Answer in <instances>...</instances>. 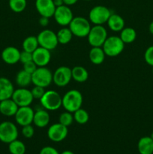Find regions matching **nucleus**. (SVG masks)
Masks as SVG:
<instances>
[{"instance_id": "nucleus-1", "label": "nucleus", "mask_w": 153, "mask_h": 154, "mask_svg": "<svg viewBox=\"0 0 153 154\" xmlns=\"http://www.w3.org/2000/svg\"><path fill=\"white\" fill-rule=\"evenodd\" d=\"M82 95L80 92L76 90H70L62 97V106L67 111L74 113L82 107Z\"/></svg>"}, {"instance_id": "nucleus-2", "label": "nucleus", "mask_w": 153, "mask_h": 154, "mask_svg": "<svg viewBox=\"0 0 153 154\" xmlns=\"http://www.w3.org/2000/svg\"><path fill=\"white\" fill-rule=\"evenodd\" d=\"M40 102L44 109L46 111H56L62 106V97L55 90H47L40 99Z\"/></svg>"}, {"instance_id": "nucleus-3", "label": "nucleus", "mask_w": 153, "mask_h": 154, "mask_svg": "<svg viewBox=\"0 0 153 154\" xmlns=\"http://www.w3.org/2000/svg\"><path fill=\"white\" fill-rule=\"evenodd\" d=\"M68 26L73 35L78 38L87 37L91 29L89 21L80 16L74 17Z\"/></svg>"}, {"instance_id": "nucleus-4", "label": "nucleus", "mask_w": 153, "mask_h": 154, "mask_svg": "<svg viewBox=\"0 0 153 154\" xmlns=\"http://www.w3.org/2000/svg\"><path fill=\"white\" fill-rule=\"evenodd\" d=\"M102 48L106 56L114 57L122 52L124 48V43L118 36H110L106 38Z\"/></svg>"}, {"instance_id": "nucleus-5", "label": "nucleus", "mask_w": 153, "mask_h": 154, "mask_svg": "<svg viewBox=\"0 0 153 154\" xmlns=\"http://www.w3.org/2000/svg\"><path fill=\"white\" fill-rule=\"evenodd\" d=\"M52 82V73L49 69L45 67H38L32 74V83L34 86L46 87H49Z\"/></svg>"}, {"instance_id": "nucleus-6", "label": "nucleus", "mask_w": 153, "mask_h": 154, "mask_svg": "<svg viewBox=\"0 0 153 154\" xmlns=\"http://www.w3.org/2000/svg\"><path fill=\"white\" fill-rule=\"evenodd\" d=\"M87 38L92 47H102L107 38V32L103 25H94L91 27Z\"/></svg>"}, {"instance_id": "nucleus-7", "label": "nucleus", "mask_w": 153, "mask_h": 154, "mask_svg": "<svg viewBox=\"0 0 153 154\" xmlns=\"http://www.w3.org/2000/svg\"><path fill=\"white\" fill-rule=\"evenodd\" d=\"M111 14L110 10L106 6L96 5L89 11L88 18L90 22L94 25H103L107 22Z\"/></svg>"}, {"instance_id": "nucleus-8", "label": "nucleus", "mask_w": 153, "mask_h": 154, "mask_svg": "<svg viewBox=\"0 0 153 154\" xmlns=\"http://www.w3.org/2000/svg\"><path fill=\"white\" fill-rule=\"evenodd\" d=\"M18 135V129L14 123L4 121L0 123V141L9 144L17 139Z\"/></svg>"}, {"instance_id": "nucleus-9", "label": "nucleus", "mask_w": 153, "mask_h": 154, "mask_svg": "<svg viewBox=\"0 0 153 154\" xmlns=\"http://www.w3.org/2000/svg\"><path fill=\"white\" fill-rule=\"evenodd\" d=\"M39 46L52 51L58 46V38L56 33L50 29H44L40 32L37 36Z\"/></svg>"}, {"instance_id": "nucleus-10", "label": "nucleus", "mask_w": 153, "mask_h": 154, "mask_svg": "<svg viewBox=\"0 0 153 154\" xmlns=\"http://www.w3.org/2000/svg\"><path fill=\"white\" fill-rule=\"evenodd\" d=\"M71 79V69L67 66H60L52 75V82L59 87L67 86Z\"/></svg>"}, {"instance_id": "nucleus-11", "label": "nucleus", "mask_w": 153, "mask_h": 154, "mask_svg": "<svg viewBox=\"0 0 153 154\" xmlns=\"http://www.w3.org/2000/svg\"><path fill=\"white\" fill-rule=\"evenodd\" d=\"M11 99L14 101L18 107L30 106L34 100L31 90L23 87H20L19 89L14 90Z\"/></svg>"}, {"instance_id": "nucleus-12", "label": "nucleus", "mask_w": 153, "mask_h": 154, "mask_svg": "<svg viewBox=\"0 0 153 154\" xmlns=\"http://www.w3.org/2000/svg\"><path fill=\"white\" fill-rule=\"evenodd\" d=\"M53 17L56 22L62 26L69 25L74 18L73 12L69 6L65 5L56 8Z\"/></svg>"}, {"instance_id": "nucleus-13", "label": "nucleus", "mask_w": 153, "mask_h": 154, "mask_svg": "<svg viewBox=\"0 0 153 154\" xmlns=\"http://www.w3.org/2000/svg\"><path fill=\"white\" fill-rule=\"evenodd\" d=\"M68 134L67 126L59 123L51 125L47 130V136L53 142H61L64 140Z\"/></svg>"}, {"instance_id": "nucleus-14", "label": "nucleus", "mask_w": 153, "mask_h": 154, "mask_svg": "<svg viewBox=\"0 0 153 154\" xmlns=\"http://www.w3.org/2000/svg\"><path fill=\"white\" fill-rule=\"evenodd\" d=\"M34 111L30 106L19 107L14 115L16 123L21 126L32 124L33 123Z\"/></svg>"}, {"instance_id": "nucleus-15", "label": "nucleus", "mask_w": 153, "mask_h": 154, "mask_svg": "<svg viewBox=\"0 0 153 154\" xmlns=\"http://www.w3.org/2000/svg\"><path fill=\"white\" fill-rule=\"evenodd\" d=\"M51 60L50 51L39 46L32 53V60L38 67H45Z\"/></svg>"}, {"instance_id": "nucleus-16", "label": "nucleus", "mask_w": 153, "mask_h": 154, "mask_svg": "<svg viewBox=\"0 0 153 154\" xmlns=\"http://www.w3.org/2000/svg\"><path fill=\"white\" fill-rule=\"evenodd\" d=\"M35 8L40 16L48 18L53 17L56 10L53 0H36Z\"/></svg>"}, {"instance_id": "nucleus-17", "label": "nucleus", "mask_w": 153, "mask_h": 154, "mask_svg": "<svg viewBox=\"0 0 153 154\" xmlns=\"http://www.w3.org/2000/svg\"><path fill=\"white\" fill-rule=\"evenodd\" d=\"M20 51L16 48L9 46L4 48L1 54L3 61L8 65H14L20 62Z\"/></svg>"}, {"instance_id": "nucleus-18", "label": "nucleus", "mask_w": 153, "mask_h": 154, "mask_svg": "<svg viewBox=\"0 0 153 154\" xmlns=\"http://www.w3.org/2000/svg\"><path fill=\"white\" fill-rule=\"evenodd\" d=\"M14 87L11 81L7 78H0V101L10 99L12 97Z\"/></svg>"}, {"instance_id": "nucleus-19", "label": "nucleus", "mask_w": 153, "mask_h": 154, "mask_svg": "<svg viewBox=\"0 0 153 154\" xmlns=\"http://www.w3.org/2000/svg\"><path fill=\"white\" fill-rule=\"evenodd\" d=\"M18 108H19L18 105L15 103L11 98L0 101V113L2 115L6 117L14 116Z\"/></svg>"}, {"instance_id": "nucleus-20", "label": "nucleus", "mask_w": 153, "mask_h": 154, "mask_svg": "<svg viewBox=\"0 0 153 154\" xmlns=\"http://www.w3.org/2000/svg\"><path fill=\"white\" fill-rule=\"evenodd\" d=\"M50 117L49 113L45 109L38 110L34 112L33 123L38 128H44L49 124Z\"/></svg>"}, {"instance_id": "nucleus-21", "label": "nucleus", "mask_w": 153, "mask_h": 154, "mask_svg": "<svg viewBox=\"0 0 153 154\" xmlns=\"http://www.w3.org/2000/svg\"><path fill=\"white\" fill-rule=\"evenodd\" d=\"M106 23L108 27L113 32H121L124 28V20L117 14H111Z\"/></svg>"}, {"instance_id": "nucleus-22", "label": "nucleus", "mask_w": 153, "mask_h": 154, "mask_svg": "<svg viewBox=\"0 0 153 154\" xmlns=\"http://www.w3.org/2000/svg\"><path fill=\"white\" fill-rule=\"evenodd\" d=\"M105 54L101 47H92L88 53V57L92 63L94 65H100L104 61Z\"/></svg>"}, {"instance_id": "nucleus-23", "label": "nucleus", "mask_w": 153, "mask_h": 154, "mask_svg": "<svg viewBox=\"0 0 153 154\" xmlns=\"http://www.w3.org/2000/svg\"><path fill=\"white\" fill-rule=\"evenodd\" d=\"M137 149L140 154H152L153 140L150 136L142 137L137 143Z\"/></svg>"}, {"instance_id": "nucleus-24", "label": "nucleus", "mask_w": 153, "mask_h": 154, "mask_svg": "<svg viewBox=\"0 0 153 154\" xmlns=\"http://www.w3.org/2000/svg\"><path fill=\"white\" fill-rule=\"evenodd\" d=\"M72 78L78 83H83L88 78V72L86 69L81 66H74L71 69Z\"/></svg>"}, {"instance_id": "nucleus-25", "label": "nucleus", "mask_w": 153, "mask_h": 154, "mask_svg": "<svg viewBox=\"0 0 153 154\" xmlns=\"http://www.w3.org/2000/svg\"><path fill=\"white\" fill-rule=\"evenodd\" d=\"M15 81H16V84L20 87L26 88V87L29 86L30 84H32V75L22 69L17 72Z\"/></svg>"}, {"instance_id": "nucleus-26", "label": "nucleus", "mask_w": 153, "mask_h": 154, "mask_svg": "<svg viewBox=\"0 0 153 154\" xmlns=\"http://www.w3.org/2000/svg\"><path fill=\"white\" fill-rule=\"evenodd\" d=\"M120 38L125 44H130L135 41L136 38V32L134 29L131 27H124L120 33Z\"/></svg>"}, {"instance_id": "nucleus-27", "label": "nucleus", "mask_w": 153, "mask_h": 154, "mask_svg": "<svg viewBox=\"0 0 153 154\" xmlns=\"http://www.w3.org/2000/svg\"><path fill=\"white\" fill-rule=\"evenodd\" d=\"M39 47L38 41L35 36H28L22 42V49L23 51L33 53Z\"/></svg>"}, {"instance_id": "nucleus-28", "label": "nucleus", "mask_w": 153, "mask_h": 154, "mask_svg": "<svg viewBox=\"0 0 153 154\" xmlns=\"http://www.w3.org/2000/svg\"><path fill=\"white\" fill-rule=\"evenodd\" d=\"M56 35L58 43L61 44V45L68 44L71 41L72 37H73V34H72L70 29L66 28V27L58 30V32L56 33Z\"/></svg>"}, {"instance_id": "nucleus-29", "label": "nucleus", "mask_w": 153, "mask_h": 154, "mask_svg": "<svg viewBox=\"0 0 153 154\" xmlns=\"http://www.w3.org/2000/svg\"><path fill=\"white\" fill-rule=\"evenodd\" d=\"M8 150L10 154H25L26 145L20 140H14L8 144Z\"/></svg>"}, {"instance_id": "nucleus-30", "label": "nucleus", "mask_w": 153, "mask_h": 154, "mask_svg": "<svg viewBox=\"0 0 153 154\" xmlns=\"http://www.w3.org/2000/svg\"><path fill=\"white\" fill-rule=\"evenodd\" d=\"M74 120L79 124L82 125L86 123L89 120V115L88 113L86 110L82 108H79L76 111L74 112Z\"/></svg>"}, {"instance_id": "nucleus-31", "label": "nucleus", "mask_w": 153, "mask_h": 154, "mask_svg": "<svg viewBox=\"0 0 153 154\" xmlns=\"http://www.w3.org/2000/svg\"><path fill=\"white\" fill-rule=\"evenodd\" d=\"M9 7L15 13H21L26 8V0H8Z\"/></svg>"}, {"instance_id": "nucleus-32", "label": "nucleus", "mask_w": 153, "mask_h": 154, "mask_svg": "<svg viewBox=\"0 0 153 154\" xmlns=\"http://www.w3.org/2000/svg\"><path fill=\"white\" fill-rule=\"evenodd\" d=\"M74 120L73 114L67 111L62 113L58 117V123L67 126V127L70 126L73 123Z\"/></svg>"}, {"instance_id": "nucleus-33", "label": "nucleus", "mask_w": 153, "mask_h": 154, "mask_svg": "<svg viewBox=\"0 0 153 154\" xmlns=\"http://www.w3.org/2000/svg\"><path fill=\"white\" fill-rule=\"evenodd\" d=\"M144 59L147 64L153 66V45L148 47L146 50L145 54H144Z\"/></svg>"}, {"instance_id": "nucleus-34", "label": "nucleus", "mask_w": 153, "mask_h": 154, "mask_svg": "<svg viewBox=\"0 0 153 154\" xmlns=\"http://www.w3.org/2000/svg\"><path fill=\"white\" fill-rule=\"evenodd\" d=\"M31 92L34 99H39L40 100L42 96H43V95L44 94L45 90L44 87H38V86H34L32 88V90H31Z\"/></svg>"}, {"instance_id": "nucleus-35", "label": "nucleus", "mask_w": 153, "mask_h": 154, "mask_svg": "<svg viewBox=\"0 0 153 154\" xmlns=\"http://www.w3.org/2000/svg\"><path fill=\"white\" fill-rule=\"evenodd\" d=\"M22 134L26 138H32L34 134V127L31 124L26 125V126H22Z\"/></svg>"}, {"instance_id": "nucleus-36", "label": "nucleus", "mask_w": 153, "mask_h": 154, "mask_svg": "<svg viewBox=\"0 0 153 154\" xmlns=\"http://www.w3.org/2000/svg\"><path fill=\"white\" fill-rule=\"evenodd\" d=\"M32 60V53L28 52V51H20V62L22 64Z\"/></svg>"}, {"instance_id": "nucleus-37", "label": "nucleus", "mask_w": 153, "mask_h": 154, "mask_svg": "<svg viewBox=\"0 0 153 154\" xmlns=\"http://www.w3.org/2000/svg\"><path fill=\"white\" fill-rule=\"evenodd\" d=\"M38 66H36L35 63L33 62V60L29 62H27V63H24L23 64V70H25L26 72H27L29 74H32L34 71L37 69Z\"/></svg>"}, {"instance_id": "nucleus-38", "label": "nucleus", "mask_w": 153, "mask_h": 154, "mask_svg": "<svg viewBox=\"0 0 153 154\" xmlns=\"http://www.w3.org/2000/svg\"><path fill=\"white\" fill-rule=\"evenodd\" d=\"M39 154H60L58 152V150L54 147H50V146H46L44 147L43 148L40 150Z\"/></svg>"}, {"instance_id": "nucleus-39", "label": "nucleus", "mask_w": 153, "mask_h": 154, "mask_svg": "<svg viewBox=\"0 0 153 154\" xmlns=\"http://www.w3.org/2000/svg\"><path fill=\"white\" fill-rule=\"evenodd\" d=\"M49 19L50 18L46 17H40L39 18L38 23L40 24V26H41L42 27H46L47 26L48 24H49Z\"/></svg>"}, {"instance_id": "nucleus-40", "label": "nucleus", "mask_w": 153, "mask_h": 154, "mask_svg": "<svg viewBox=\"0 0 153 154\" xmlns=\"http://www.w3.org/2000/svg\"><path fill=\"white\" fill-rule=\"evenodd\" d=\"M63 2H64V4L65 5L70 6L76 4L78 2V0H63Z\"/></svg>"}, {"instance_id": "nucleus-41", "label": "nucleus", "mask_w": 153, "mask_h": 154, "mask_svg": "<svg viewBox=\"0 0 153 154\" xmlns=\"http://www.w3.org/2000/svg\"><path fill=\"white\" fill-rule=\"evenodd\" d=\"M53 3L54 5H55L56 8L59 7V6H62L63 5H64L63 0H53Z\"/></svg>"}, {"instance_id": "nucleus-42", "label": "nucleus", "mask_w": 153, "mask_h": 154, "mask_svg": "<svg viewBox=\"0 0 153 154\" xmlns=\"http://www.w3.org/2000/svg\"><path fill=\"white\" fill-rule=\"evenodd\" d=\"M148 30H149V32L153 35V21L150 23L149 26H148Z\"/></svg>"}, {"instance_id": "nucleus-43", "label": "nucleus", "mask_w": 153, "mask_h": 154, "mask_svg": "<svg viewBox=\"0 0 153 154\" xmlns=\"http://www.w3.org/2000/svg\"><path fill=\"white\" fill-rule=\"evenodd\" d=\"M60 154H74V153L72 151H70V150H64V151L62 152Z\"/></svg>"}, {"instance_id": "nucleus-44", "label": "nucleus", "mask_w": 153, "mask_h": 154, "mask_svg": "<svg viewBox=\"0 0 153 154\" xmlns=\"http://www.w3.org/2000/svg\"><path fill=\"white\" fill-rule=\"evenodd\" d=\"M150 138H152V139L153 140V132H152V134H151V135H150Z\"/></svg>"}, {"instance_id": "nucleus-45", "label": "nucleus", "mask_w": 153, "mask_h": 154, "mask_svg": "<svg viewBox=\"0 0 153 154\" xmlns=\"http://www.w3.org/2000/svg\"><path fill=\"white\" fill-rule=\"evenodd\" d=\"M85 1H91V0H85Z\"/></svg>"}, {"instance_id": "nucleus-46", "label": "nucleus", "mask_w": 153, "mask_h": 154, "mask_svg": "<svg viewBox=\"0 0 153 154\" xmlns=\"http://www.w3.org/2000/svg\"><path fill=\"white\" fill-rule=\"evenodd\" d=\"M152 74H153V66H152Z\"/></svg>"}]
</instances>
